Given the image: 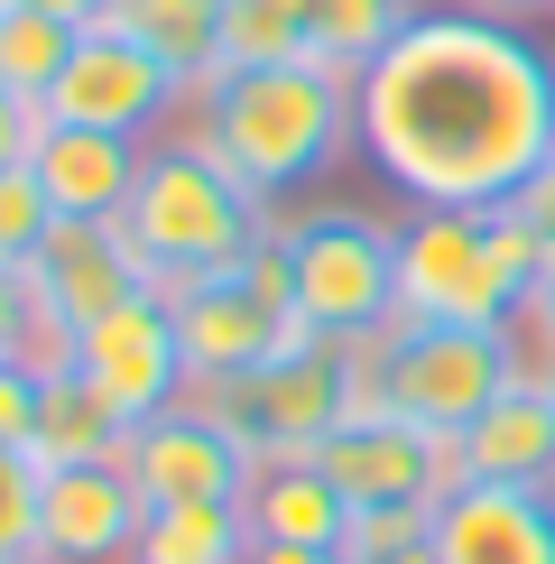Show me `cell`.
<instances>
[{
	"label": "cell",
	"instance_id": "1",
	"mask_svg": "<svg viewBox=\"0 0 555 564\" xmlns=\"http://www.w3.org/2000/svg\"><path fill=\"white\" fill-rule=\"evenodd\" d=\"M352 139L399 204L491 214L555 158V46L472 0L416 10L352 84Z\"/></svg>",
	"mask_w": 555,
	"mask_h": 564
},
{
	"label": "cell",
	"instance_id": "2",
	"mask_svg": "<svg viewBox=\"0 0 555 564\" xmlns=\"http://www.w3.org/2000/svg\"><path fill=\"white\" fill-rule=\"evenodd\" d=\"M195 149H214L231 176L250 185L260 204L306 195L315 176H334L342 158L361 149L352 139V75L296 56V65H231L195 93Z\"/></svg>",
	"mask_w": 555,
	"mask_h": 564
},
{
	"label": "cell",
	"instance_id": "3",
	"mask_svg": "<svg viewBox=\"0 0 555 564\" xmlns=\"http://www.w3.org/2000/svg\"><path fill=\"white\" fill-rule=\"evenodd\" d=\"M269 231H278V204H260L214 149H195V139H157L139 185H130V204H121V241H130L139 278H149L157 296L241 269Z\"/></svg>",
	"mask_w": 555,
	"mask_h": 564
},
{
	"label": "cell",
	"instance_id": "4",
	"mask_svg": "<svg viewBox=\"0 0 555 564\" xmlns=\"http://www.w3.org/2000/svg\"><path fill=\"white\" fill-rule=\"evenodd\" d=\"M278 260H287V305L324 343H380L399 324V223L324 204V214H278Z\"/></svg>",
	"mask_w": 555,
	"mask_h": 564
},
{
	"label": "cell",
	"instance_id": "5",
	"mask_svg": "<svg viewBox=\"0 0 555 564\" xmlns=\"http://www.w3.org/2000/svg\"><path fill=\"white\" fill-rule=\"evenodd\" d=\"M361 380L380 408L416 416L435 435H463L491 398L519 380V351H509V324H389L380 343H361Z\"/></svg>",
	"mask_w": 555,
	"mask_h": 564
},
{
	"label": "cell",
	"instance_id": "6",
	"mask_svg": "<svg viewBox=\"0 0 555 564\" xmlns=\"http://www.w3.org/2000/svg\"><path fill=\"white\" fill-rule=\"evenodd\" d=\"M195 398L260 463H278V454H315V444L370 398V380H361L352 343H296V351H278V361L241 370V380H222V389H195Z\"/></svg>",
	"mask_w": 555,
	"mask_h": 564
},
{
	"label": "cell",
	"instance_id": "7",
	"mask_svg": "<svg viewBox=\"0 0 555 564\" xmlns=\"http://www.w3.org/2000/svg\"><path fill=\"white\" fill-rule=\"evenodd\" d=\"M167 305H176V343H185V380L195 389H222V380H241V370H260V361H278V351H296V343H324V334L296 324V305H287L278 231L250 250L241 269L195 278V288H176Z\"/></svg>",
	"mask_w": 555,
	"mask_h": 564
},
{
	"label": "cell",
	"instance_id": "8",
	"mask_svg": "<svg viewBox=\"0 0 555 564\" xmlns=\"http://www.w3.org/2000/svg\"><path fill=\"white\" fill-rule=\"evenodd\" d=\"M500 250H491V214H463V204H407L399 223V315L407 324H500L519 315Z\"/></svg>",
	"mask_w": 555,
	"mask_h": 564
},
{
	"label": "cell",
	"instance_id": "9",
	"mask_svg": "<svg viewBox=\"0 0 555 564\" xmlns=\"http://www.w3.org/2000/svg\"><path fill=\"white\" fill-rule=\"evenodd\" d=\"M19 278H29V315H37V334H29L37 370L75 361L84 324H102L111 305H130L139 288H149L139 260H130V241H121V223H56Z\"/></svg>",
	"mask_w": 555,
	"mask_h": 564
},
{
	"label": "cell",
	"instance_id": "10",
	"mask_svg": "<svg viewBox=\"0 0 555 564\" xmlns=\"http://www.w3.org/2000/svg\"><path fill=\"white\" fill-rule=\"evenodd\" d=\"M315 463L352 509H435L454 490V435L416 426V416L380 408V398H361V408L315 444Z\"/></svg>",
	"mask_w": 555,
	"mask_h": 564
},
{
	"label": "cell",
	"instance_id": "11",
	"mask_svg": "<svg viewBox=\"0 0 555 564\" xmlns=\"http://www.w3.org/2000/svg\"><path fill=\"white\" fill-rule=\"evenodd\" d=\"M185 111V84L167 65L149 56V46H130L111 19H92L75 37V56H65L56 93H46V121H75V130H121V139H149L167 130Z\"/></svg>",
	"mask_w": 555,
	"mask_h": 564
},
{
	"label": "cell",
	"instance_id": "12",
	"mask_svg": "<svg viewBox=\"0 0 555 564\" xmlns=\"http://www.w3.org/2000/svg\"><path fill=\"white\" fill-rule=\"evenodd\" d=\"M75 370L121 408V426H149V416H167L176 398H195L185 343H176V305L157 288H139L130 305H111L102 324H84L75 334Z\"/></svg>",
	"mask_w": 555,
	"mask_h": 564
},
{
	"label": "cell",
	"instance_id": "13",
	"mask_svg": "<svg viewBox=\"0 0 555 564\" xmlns=\"http://www.w3.org/2000/svg\"><path fill=\"white\" fill-rule=\"evenodd\" d=\"M121 473L139 481V500H149V509H195V500H241L250 473H260V454H250L204 398H176L167 416L130 426Z\"/></svg>",
	"mask_w": 555,
	"mask_h": 564
},
{
	"label": "cell",
	"instance_id": "14",
	"mask_svg": "<svg viewBox=\"0 0 555 564\" xmlns=\"http://www.w3.org/2000/svg\"><path fill=\"white\" fill-rule=\"evenodd\" d=\"M139 481L121 463H65L46 473V500H37V555L46 564H130L139 546Z\"/></svg>",
	"mask_w": 555,
	"mask_h": 564
},
{
	"label": "cell",
	"instance_id": "15",
	"mask_svg": "<svg viewBox=\"0 0 555 564\" xmlns=\"http://www.w3.org/2000/svg\"><path fill=\"white\" fill-rule=\"evenodd\" d=\"M435 564H555V490L454 481L435 500Z\"/></svg>",
	"mask_w": 555,
	"mask_h": 564
},
{
	"label": "cell",
	"instance_id": "16",
	"mask_svg": "<svg viewBox=\"0 0 555 564\" xmlns=\"http://www.w3.org/2000/svg\"><path fill=\"white\" fill-rule=\"evenodd\" d=\"M139 167H149V139L75 130V121H46L37 149H29V176H37V195L56 204V223H121Z\"/></svg>",
	"mask_w": 555,
	"mask_h": 564
},
{
	"label": "cell",
	"instance_id": "17",
	"mask_svg": "<svg viewBox=\"0 0 555 564\" xmlns=\"http://www.w3.org/2000/svg\"><path fill=\"white\" fill-rule=\"evenodd\" d=\"M454 481L555 490V398H546V380H509L491 408L454 435Z\"/></svg>",
	"mask_w": 555,
	"mask_h": 564
},
{
	"label": "cell",
	"instance_id": "18",
	"mask_svg": "<svg viewBox=\"0 0 555 564\" xmlns=\"http://www.w3.org/2000/svg\"><path fill=\"white\" fill-rule=\"evenodd\" d=\"M241 519H250V536H269V546H342L352 500L324 481L315 454H278V463H260V473H250Z\"/></svg>",
	"mask_w": 555,
	"mask_h": 564
},
{
	"label": "cell",
	"instance_id": "19",
	"mask_svg": "<svg viewBox=\"0 0 555 564\" xmlns=\"http://www.w3.org/2000/svg\"><path fill=\"white\" fill-rule=\"evenodd\" d=\"M121 444H130L121 408H111V398L92 389L75 361H56V370L37 380V426H29V454L46 463V473H65V463H121Z\"/></svg>",
	"mask_w": 555,
	"mask_h": 564
},
{
	"label": "cell",
	"instance_id": "20",
	"mask_svg": "<svg viewBox=\"0 0 555 564\" xmlns=\"http://www.w3.org/2000/svg\"><path fill=\"white\" fill-rule=\"evenodd\" d=\"M111 29L130 46H149L185 84V102L222 75V0H111Z\"/></svg>",
	"mask_w": 555,
	"mask_h": 564
},
{
	"label": "cell",
	"instance_id": "21",
	"mask_svg": "<svg viewBox=\"0 0 555 564\" xmlns=\"http://www.w3.org/2000/svg\"><path fill=\"white\" fill-rule=\"evenodd\" d=\"M416 10H426V0H306V56L361 84L370 65L399 46V29Z\"/></svg>",
	"mask_w": 555,
	"mask_h": 564
},
{
	"label": "cell",
	"instance_id": "22",
	"mask_svg": "<svg viewBox=\"0 0 555 564\" xmlns=\"http://www.w3.org/2000/svg\"><path fill=\"white\" fill-rule=\"evenodd\" d=\"M130 564H250L241 500H195V509H149Z\"/></svg>",
	"mask_w": 555,
	"mask_h": 564
},
{
	"label": "cell",
	"instance_id": "23",
	"mask_svg": "<svg viewBox=\"0 0 555 564\" xmlns=\"http://www.w3.org/2000/svg\"><path fill=\"white\" fill-rule=\"evenodd\" d=\"M75 37H84V29H65V19H46V10H10V0H0V84H10L19 102L46 111L65 56H75Z\"/></svg>",
	"mask_w": 555,
	"mask_h": 564
},
{
	"label": "cell",
	"instance_id": "24",
	"mask_svg": "<svg viewBox=\"0 0 555 564\" xmlns=\"http://www.w3.org/2000/svg\"><path fill=\"white\" fill-rule=\"evenodd\" d=\"M306 56V0H222V75L231 65H296Z\"/></svg>",
	"mask_w": 555,
	"mask_h": 564
},
{
	"label": "cell",
	"instance_id": "25",
	"mask_svg": "<svg viewBox=\"0 0 555 564\" xmlns=\"http://www.w3.org/2000/svg\"><path fill=\"white\" fill-rule=\"evenodd\" d=\"M37 500H46V463L0 444V564H46L37 555Z\"/></svg>",
	"mask_w": 555,
	"mask_h": 564
},
{
	"label": "cell",
	"instance_id": "26",
	"mask_svg": "<svg viewBox=\"0 0 555 564\" xmlns=\"http://www.w3.org/2000/svg\"><path fill=\"white\" fill-rule=\"evenodd\" d=\"M46 231H56V204L37 195V176L29 167H0V269H29Z\"/></svg>",
	"mask_w": 555,
	"mask_h": 564
},
{
	"label": "cell",
	"instance_id": "27",
	"mask_svg": "<svg viewBox=\"0 0 555 564\" xmlns=\"http://www.w3.org/2000/svg\"><path fill=\"white\" fill-rule=\"evenodd\" d=\"M399 546H435V509H352V528H342V564L399 555Z\"/></svg>",
	"mask_w": 555,
	"mask_h": 564
},
{
	"label": "cell",
	"instance_id": "28",
	"mask_svg": "<svg viewBox=\"0 0 555 564\" xmlns=\"http://www.w3.org/2000/svg\"><path fill=\"white\" fill-rule=\"evenodd\" d=\"M509 351H519V380H555V260L537 278V296L509 315Z\"/></svg>",
	"mask_w": 555,
	"mask_h": 564
},
{
	"label": "cell",
	"instance_id": "29",
	"mask_svg": "<svg viewBox=\"0 0 555 564\" xmlns=\"http://www.w3.org/2000/svg\"><path fill=\"white\" fill-rule=\"evenodd\" d=\"M37 361H0V444H19L29 454V426H37Z\"/></svg>",
	"mask_w": 555,
	"mask_h": 564
},
{
	"label": "cell",
	"instance_id": "30",
	"mask_svg": "<svg viewBox=\"0 0 555 564\" xmlns=\"http://www.w3.org/2000/svg\"><path fill=\"white\" fill-rule=\"evenodd\" d=\"M29 334H37V315H29V278L0 269V361H29Z\"/></svg>",
	"mask_w": 555,
	"mask_h": 564
},
{
	"label": "cell",
	"instance_id": "31",
	"mask_svg": "<svg viewBox=\"0 0 555 564\" xmlns=\"http://www.w3.org/2000/svg\"><path fill=\"white\" fill-rule=\"evenodd\" d=\"M37 130H46V111H37V102H19V93L0 84V167H29Z\"/></svg>",
	"mask_w": 555,
	"mask_h": 564
},
{
	"label": "cell",
	"instance_id": "32",
	"mask_svg": "<svg viewBox=\"0 0 555 564\" xmlns=\"http://www.w3.org/2000/svg\"><path fill=\"white\" fill-rule=\"evenodd\" d=\"M509 204H519V214H527V223H537L546 241H555V158H546V167L527 176V185H519V195H509Z\"/></svg>",
	"mask_w": 555,
	"mask_h": 564
},
{
	"label": "cell",
	"instance_id": "33",
	"mask_svg": "<svg viewBox=\"0 0 555 564\" xmlns=\"http://www.w3.org/2000/svg\"><path fill=\"white\" fill-rule=\"evenodd\" d=\"M10 10H46L65 29H92V19H111V0H10Z\"/></svg>",
	"mask_w": 555,
	"mask_h": 564
},
{
	"label": "cell",
	"instance_id": "34",
	"mask_svg": "<svg viewBox=\"0 0 555 564\" xmlns=\"http://www.w3.org/2000/svg\"><path fill=\"white\" fill-rule=\"evenodd\" d=\"M250 564H342V546H269V536H250Z\"/></svg>",
	"mask_w": 555,
	"mask_h": 564
},
{
	"label": "cell",
	"instance_id": "35",
	"mask_svg": "<svg viewBox=\"0 0 555 564\" xmlns=\"http://www.w3.org/2000/svg\"><path fill=\"white\" fill-rule=\"evenodd\" d=\"M472 10H491V19H537V10H555V0H472Z\"/></svg>",
	"mask_w": 555,
	"mask_h": 564
},
{
	"label": "cell",
	"instance_id": "36",
	"mask_svg": "<svg viewBox=\"0 0 555 564\" xmlns=\"http://www.w3.org/2000/svg\"><path fill=\"white\" fill-rule=\"evenodd\" d=\"M370 564H435V546H399V555H370Z\"/></svg>",
	"mask_w": 555,
	"mask_h": 564
},
{
	"label": "cell",
	"instance_id": "37",
	"mask_svg": "<svg viewBox=\"0 0 555 564\" xmlns=\"http://www.w3.org/2000/svg\"><path fill=\"white\" fill-rule=\"evenodd\" d=\"M546 398H555V380H546Z\"/></svg>",
	"mask_w": 555,
	"mask_h": 564
}]
</instances>
